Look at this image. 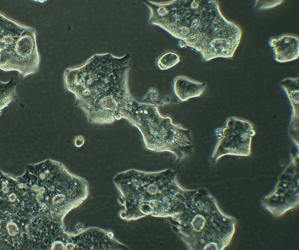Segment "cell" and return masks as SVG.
Here are the masks:
<instances>
[{
  "label": "cell",
  "instance_id": "cell-4",
  "mask_svg": "<svg viewBox=\"0 0 299 250\" xmlns=\"http://www.w3.org/2000/svg\"><path fill=\"white\" fill-rule=\"evenodd\" d=\"M180 58L177 53L168 52L161 55L158 58L157 64L161 70L169 69L177 65L180 61Z\"/></svg>",
  "mask_w": 299,
  "mask_h": 250
},
{
  "label": "cell",
  "instance_id": "cell-5",
  "mask_svg": "<svg viewBox=\"0 0 299 250\" xmlns=\"http://www.w3.org/2000/svg\"><path fill=\"white\" fill-rule=\"evenodd\" d=\"M284 0H256L255 7L259 9H265L274 7L281 4Z\"/></svg>",
  "mask_w": 299,
  "mask_h": 250
},
{
  "label": "cell",
  "instance_id": "cell-3",
  "mask_svg": "<svg viewBox=\"0 0 299 250\" xmlns=\"http://www.w3.org/2000/svg\"><path fill=\"white\" fill-rule=\"evenodd\" d=\"M173 88L174 93L182 101L201 96L206 88L205 83L192 80L184 76H179L175 79Z\"/></svg>",
  "mask_w": 299,
  "mask_h": 250
},
{
  "label": "cell",
  "instance_id": "cell-2",
  "mask_svg": "<svg viewBox=\"0 0 299 250\" xmlns=\"http://www.w3.org/2000/svg\"><path fill=\"white\" fill-rule=\"evenodd\" d=\"M272 48L275 60L279 62H290L299 57V39L292 35L285 34L277 38H272L269 41Z\"/></svg>",
  "mask_w": 299,
  "mask_h": 250
},
{
  "label": "cell",
  "instance_id": "cell-1",
  "mask_svg": "<svg viewBox=\"0 0 299 250\" xmlns=\"http://www.w3.org/2000/svg\"><path fill=\"white\" fill-rule=\"evenodd\" d=\"M168 21L170 33L205 61L232 57L242 36L241 28L224 17L214 0L176 1Z\"/></svg>",
  "mask_w": 299,
  "mask_h": 250
},
{
  "label": "cell",
  "instance_id": "cell-6",
  "mask_svg": "<svg viewBox=\"0 0 299 250\" xmlns=\"http://www.w3.org/2000/svg\"><path fill=\"white\" fill-rule=\"evenodd\" d=\"M76 139L79 141V143L75 145L77 147H80L83 144L84 142L83 139L79 137L77 138Z\"/></svg>",
  "mask_w": 299,
  "mask_h": 250
}]
</instances>
